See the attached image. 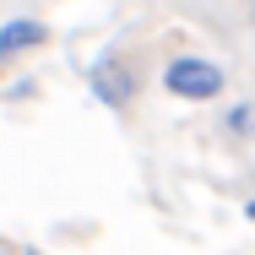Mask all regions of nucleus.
<instances>
[{
    "label": "nucleus",
    "mask_w": 255,
    "mask_h": 255,
    "mask_svg": "<svg viewBox=\"0 0 255 255\" xmlns=\"http://www.w3.org/2000/svg\"><path fill=\"white\" fill-rule=\"evenodd\" d=\"M223 65H212V60H201V54H179V60H168V71H163V87L174 93V98L185 103H206L223 93Z\"/></svg>",
    "instance_id": "f257e3e1"
},
{
    "label": "nucleus",
    "mask_w": 255,
    "mask_h": 255,
    "mask_svg": "<svg viewBox=\"0 0 255 255\" xmlns=\"http://www.w3.org/2000/svg\"><path fill=\"white\" fill-rule=\"evenodd\" d=\"M87 87H93V98L109 103V109H125V103L136 98V76L125 71V60H120V54H103L98 65L87 71Z\"/></svg>",
    "instance_id": "f03ea898"
},
{
    "label": "nucleus",
    "mask_w": 255,
    "mask_h": 255,
    "mask_svg": "<svg viewBox=\"0 0 255 255\" xmlns=\"http://www.w3.org/2000/svg\"><path fill=\"white\" fill-rule=\"evenodd\" d=\"M44 44H49V27H44V22L16 16V22L0 27V60H16L22 49H44Z\"/></svg>",
    "instance_id": "7ed1b4c3"
},
{
    "label": "nucleus",
    "mask_w": 255,
    "mask_h": 255,
    "mask_svg": "<svg viewBox=\"0 0 255 255\" xmlns=\"http://www.w3.org/2000/svg\"><path fill=\"white\" fill-rule=\"evenodd\" d=\"M228 130H234V136H250V130H255V109H250V103L228 109Z\"/></svg>",
    "instance_id": "20e7f679"
},
{
    "label": "nucleus",
    "mask_w": 255,
    "mask_h": 255,
    "mask_svg": "<svg viewBox=\"0 0 255 255\" xmlns=\"http://www.w3.org/2000/svg\"><path fill=\"white\" fill-rule=\"evenodd\" d=\"M245 217H250V223H255V201H250V206H245Z\"/></svg>",
    "instance_id": "39448f33"
}]
</instances>
